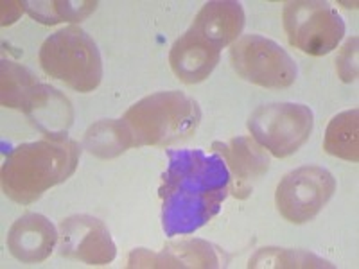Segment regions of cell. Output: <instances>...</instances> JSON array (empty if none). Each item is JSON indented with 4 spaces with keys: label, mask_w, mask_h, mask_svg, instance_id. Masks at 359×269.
<instances>
[{
    "label": "cell",
    "mask_w": 359,
    "mask_h": 269,
    "mask_svg": "<svg viewBox=\"0 0 359 269\" xmlns=\"http://www.w3.org/2000/svg\"><path fill=\"white\" fill-rule=\"evenodd\" d=\"M169 165L160 187L165 235H189L219 212L229 194L230 172L217 155L200 149H169Z\"/></svg>",
    "instance_id": "6da1fadb"
},
{
    "label": "cell",
    "mask_w": 359,
    "mask_h": 269,
    "mask_svg": "<svg viewBox=\"0 0 359 269\" xmlns=\"http://www.w3.org/2000/svg\"><path fill=\"white\" fill-rule=\"evenodd\" d=\"M81 147L76 140H38L20 144L6 156L2 191L13 201L29 205L45 191L76 172Z\"/></svg>",
    "instance_id": "7a4b0ae2"
},
{
    "label": "cell",
    "mask_w": 359,
    "mask_h": 269,
    "mask_svg": "<svg viewBox=\"0 0 359 269\" xmlns=\"http://www.w3.org/2000/svg\"><path fill=\"white\" fill-rule=\"evenodd\" d=\"M135 147L171 146L196 131L201 120L198 102L178 90L140 99L123 117Z\"/></svg>",
    "instance_id": "3957f363"
},
{
    "label": "cell",
    "mask_w": 359,
    "mask_h": 269,
    "mask_svg": "<svg viewBox=\"0 0 359 269\" xmlns=\"http://www.w3.org/2000/svg\"><path fill=\"white\" fill-rule=\"evenodd\" d=\"M43 72L76 92H92L102 79L97 45L79 27H65L50 34L40 49Z\"/></svg>",
    "instance_id": "277c9868"
},
{
    "label": "cell",
    "mask_w": 359,
    "mask_h": 269,
    "mask_svg": "<svg viewBox=\"0 0 359 269\" xmlns=\"http://www.w3.org/2000/svg\"><path fill=\"white\" fill-rule=\"evenodd\" d=\"M313 126V110L298 102L264 104L248 118V130L253 139L277 158L297 153L309 140Z\"/></svg>",
    "instance_id": "5b68a950"
},
{
    "label": "cell",
    "mask_w": 359,
    "mask_h": 269,
    "mask_svg": "<svg viewBox=\"0 0 359 269\" xmlns=\"http://www.w3.org/2000/svg\"><path fill=\"white\" fill-rule=\"evenodd\" d=\"M282 20L290 43L311 56L334 50L345 34V22L338 11L320 0L287 2Z\"/></svg>",
    "instance_id": "8992f818"
},
{
    "label": "cell",
    "mask_w": 359,
    "mask_h": 269,
    "mask_svg": "<svg viewBox=\"0 0 359 269\" xmlns=\"http://www.w3.org/2000/svg\"><path fill=\"white\" fill-rule=\"evenodd\" d=\"M232 67L243 79L262 88H287L297 79V63L277 41L259 34L237 40L230 49Z\"/></svg>",
    "instance_id": "52a82bcc"
},
{
    "label": "cell",
    "mask_w": 359,
    "mask_h": 269,
    "mask_svg": "<svg viewBox=\"0 0 359 269\" xmlns=\"http://www.w3.org/2000/svg\"><path fill=\"white\" fill-rule=\"evenodd\" d=\"M336 192V179L327 169L304 165L280 179L275 194L278 212L293 224H304L318 216Z\"/></svg>",
    "instance_id": "ba28073f"
},
{
    "label": "cell",
    "mask_w": 359,
    "mask_h": 269,
    "mask_svg": "<svg viewBox=\"0 0 359 269\" xmlns=\"http://www.w3.org/2000/svg\"><path fill=\"white\" fill-rule=\"evenodd\" d=\"M60 253L62 257L88 265H104L114 261L117 248L102 221L86 214H76L60 224Z\"/></svg>",
    "instance_id": "9c48e42d"
},
{
    "label": "cell",
    "mask_w": 359,
    "mask_h": 269,
    "mask_svg": "<svg viewBox=\"0 0 359 269\" xmlns=\"http://www.w3.org/2000/svg\"><path fill=\"white\" fill-rule=\"evenodd\" d=\"M22 111L50 140H65L67 131L72 126L74 110L69 99L49 85L38 83Z\"/></svg>",
    "instance_id": "30bf717a"
},
{
    "label": "cell",
    "mask_w": 359,
    "mask_h": 269,
    "mask_svg": "<svg viewBox=\"0 0 359 269\" xmlns=\"http://www.w3.org/2000/svg\"><path fill=\"white\" fill-rule=\"evenodd\" d=\"M219 56L221 49L191 27L184 36L175 41L169 54V63L176 78L187 85H196L212 74L219 63Z\"/></svg>",
    "instance_id": "8fae6325"
},
{
    "label": "cell",
    "mask_w": 359,
    "mask_h": 269,
    "mask_svg": "<svg viewBox=\"0 0 359 269\" xmlns=\"http://www.w3.org/2000/svg\"><path fill=\"white\" fill-rule=\"evenodd\" d=\"M212 149L223 155L224 163L232 169L233 196L246 198L252 192V184L269 169V158L262 146L248 137H237L230 142H214Z\"/></svg>",
    "instance_id": "7c38bea8"
},
{
    "label": "cell",
    "mask_w": 359,
    "mask_h": 269,
    "mask_svg": "<svg viewBox=\"0 0 359 269\" xmlns=\"http://www.w3.org/2000/svg\"><path fill=\"white\" fill-rule=\"evenodd\" d=\"M57 242L54 224L41 214H27L15 221L8 233V248L17 261L25 264L41 262L53 253Z\"/></svg>",
    "instance_id": "4fadbf2b"
},
{
    "label": "cell",
    "mask_w": 359,
    "mask_h": 269,
    "mask_svg": "<svg viewBox=\"0 0 359 269\" xmlns=\"http://www.w3.org/2000/svg\"><path fill=\"white\" fill-rule=\"evenodd\" d=\"M130 268H217L219 258L208 242L194 239L168 244L160 253H149L146 248L133 249Z\"/></svg>",
    "instance_id": "5bb4252c"
},
{
    "label": "cell",
    "mask_w": 359,
    "mask_h": 269,
    "mask_svg": "<svg viewBox=\"0 0 359 269\" xmlns=\"http://www.w3.org/2000/svg\"><path fill=\"white\" fill-rule=\"evenodd\" d=\"M245 11L241 2L236 0H212L201 8L191 25L194 31L207 38L217 49L232 43L245 27Z\"/></svg>",
    "instance_id": "9a60e30c"
},
{
    "label": "cell",
    "mask_w": 359,
    "mask_h": 269,
    "mask_svg": "<svg viewBox=\"0 0 359 269\" xmlns=\"http://www.w3.org/2000/svg\"><path fill=\"white\" fill-rule=\"evenodd\" d=\"M85 149L99 158H115L130 147H135L133 137L124 120H99L85 133Z\"/></svg>",
    "instance_id": "2e32d148"
},
{
    "label": "cell",
    "mask_w": 359,
    "mask_h": 269,
    "mask_svg": "<svg viewBox=\"0 0 359 269\" xmlns=\"http://www.w3.org/2000/svg\"><path fill=\"white\" fill-rule=\"evenodd\" d=\"M323 149L336 158L359 160V110H347L332 117L325 131Z\"/></svg>",
    "instance_id": "e0dca14e"
},
{
    "label": "cell",
    "mask_w": 359,
    "mask_h": 269,
    "mask_svg": "<svg viewBox=\"0 0 359 269\" xmlns=\"http://www.w3.org/2000/svg\"><path fill=\"white\" fill-rule=\"evenodd\" d=\"M0 70H2V74H0V81H2V88H0L2 106L22 110L24 102L27 101L34 86L38 85L36 78L25 67H20L18 63L11 62V60H2Z\"/></svg>",
    "instance_id": "ac0fdd59"
},
{
    "label": "cell",
    "mask_w": 359,
    "mask_h": 269,
    "mask_svg": "<svg viewBox=\"0 0 359 269\" xmlns=\"http://www.w3.org/2000/svg\"><path fill=\"white\" fill-rule=\"evenodd\" d=\"M248 268H269V269H293V268H332L323 258L304 249L286 248H261L248 262Z\"/></svg>",
    "instance_id": "d6986e66"
},
{
    "label": "cell",
    "mask_w": 359,
    "mask_h": 269,
    "mask_svg": "<svg viewBox=\"0 0 359 269\" xmlns=\"http://www.w3.org/2000/svg\"><path fill=\"white\" fill-rule=\"evenodd\" d=\"M97 2L85 0V2H69V0H38L27 2V13L38 22L47 25L60 24V22H81L92 11H95Z\"/></svg>",
    "instance_id": "ffe728a7"
},
{
    "label": "cell",
    "mask_w": 359,
    "mask_h": 269,
    "mask_svg": "<svg viewBox=\"0 0 359 269\" xmlns=\"http://www.w3.org/2000/svg\"><path fill=\"white\" fill-rule=\"evenodd\" d=\"M358 36L351 38L336 57V69L341 81L345 83H352L358 78Z\"/></svg>",
    "instance_id": "44dd1931"
},
{
    "label": "cell",
    "mask_w": 359,
    "mask_h": 269,
    "mask_svg": "<svg viewBox=\"0 0 359 269\" xmlns=\"http://www.w3.org/2000/svg\"><path fill=\"white\" fill-rule=\"evenodd\" d=\"M2 25H11L17 22L24 11H27V2H2Z\"/></svg>",
    "instance_id": "7402d4cb"
}]
</instances>
